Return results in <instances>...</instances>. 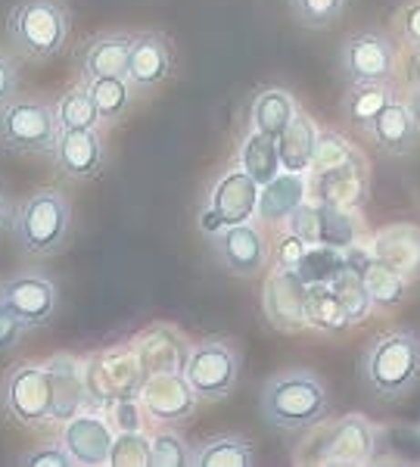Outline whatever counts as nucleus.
<instances>
[{"instance_id": "2", "label": "nucleus", "mask_w": 420, "mask_h": 467, "mask_svg": "<svg viewBox=\"0 0 420 467\" xmlns=\"http://www.w3.org/2000/svg\"><path fill=\"white\" fill-rule=\"evenodd\" d=\"M330 393L324 380L305 368L274 374L261 389V418L283 433H302L327 420Z\"/></svg>"}, {"instance_id": "34", "label": "nucleus", "mask_w": 420, "mask_h": 467, "mask_svg": "<svg viewBox=\"0 0 420 467\" xmlns=\"http://www.w3.org/2000/svg\"><path fill=\"white\" fill-rule=\"evenodd\" d=\"M290 10L299 26L330 28L346 10V0H290Z\"/></svg>"}, {"instance_id": "43", "label": "nucleus", "mask_w": 420, "mask_h": 467, "mask_svg": "<svg viewBox=\"0 0 420 467\" xmlns=\"http://www.w3.org/2000/svg\"><path fill=\"white\" fill-rule=\"evenodd\" d=\"M395 28H399V35L411 47H420V4L405 6L399 13V19H395Z\"/></svg>"}, {"instance_id": "32", "label": "nucleus", "mask_w": 420, "mask_h": 467, "mask_svg": "<svg viewBox=\"0 0 420 467\" xmlns=\"http://www.w3.org/2000/svg\"><path fill=\"white\" fill-rule=\"evenodd\" d=\"M56 116L63 131H75V128H100V112H97L91 94H87V85L69 88L56 103Z\"/></svg>"}, {"instance_id": "36", "label": "nucleus", "mask_w": 420, "mask_h": 467, "mask_svg": "<svg viewBox=\"0 0 420 467\" xmlns=\"http://www.w3.org/2000/svg\"><path fill=\"white\" fill-rule=\"evenodd\" d=\"M193 464V451L178 433H156L153 436V467H187Z\"/></svg>"}, {"instance_id": "4", "label": "nucleus", "mask_w": 420, "mask_h": 467, "mask_svg": "<svg viewBox=\"0 0 420 467\" xmlns=\"http://www.w3.org/2000/svg\"><path fill=\"white\" fill-rule=\"evenodd\" d=\"M6 37L22 57L47 63L69 41V10L63 0H19L6 13Z\"/></svg>"}, {"instance_id": "9", "label": "nucleus", "mask_w": 420, "mask_h": 467, "mask_svg": "<svg viewBox=\"0 0 420 467\" xmlns=\"http://www.w3.org/2000/svg\"><path fill=\"white\" fill-rule=\"evenodd\" d=\"M340 69L349 85H389L395 78V47L380 32L349 35L340 47Z\"/></svg>"}, {"instance_id": "46", "label": "nucleus", "mask_w": 420, "mask_h": 467, "mask_svg": "<svg viewBox=\"0 0 420 467\" xmlns=\"http://www.w3.org/2000/svg\"><path fill=\"white\" fill-rule=\"evenodd\" d=\"M408 109H411V119H415V125L420 128V88H411Z\"/></svg>"}, {"instance_id": "3", "label": "nucleus", "mask_w": 420, "mask_h": 467, "mask_svg": "<svg viewBox=\"0 0 420 467\" xmlns=\"http://www.w3.org/2000/svg\"><path fill=\"white\" fill-rule=\"evenodd\" d=\"M13 240L26 255L44 259L56 255L69 244L72 234V206L66 193L59 191H37L32 193L13 215Z\"/></svg>"}, {"instance_id": "26", "label": "nucleus", "mask_w": 420, "mask_h": 467, "mask_svg": "<svg viewBox=\"0 0 420 467\" xmlns=\"http://www.w3.org/2000/svg\"><path fill=\"white\" fill-rule=\"evenodd\" d=\"M299 112L296 100H292L290 90L283 88H265L256 94L252 100V128L261 134H271V138H281L283 131L290 128L292 116Z\"/></svg>"}, {"instance_id": "17", "label": "nucleus", "mask_w": 420, "mask_h": 467, "mask_svg": "<svg viewBox=\"0 0 420 467\" xmlns=\"http://www.w3.org/2000/svg\"><path fill=\"white\" fill-rule=\"evenodd\" d=\"M116 431H112L109 420H103L100 414H75L72 420H66L63 427V446L69 449L75 464L85 467H103L109 464V451Z\"/></svg>"}, {"instance_id": "47", "label": "nucleus", "mask_w": 420, "mask_h": 467, "mask_svg": "<svg viewBox=\"0 0 420 467\" xmlns=\"http://www.w3.org/2000/svg\"><path fill=\"white\" fill-rule=\"evenodd\" d=\"M408 81H411V88H420V47H417V54H415V59H411V69H408Z\"/></svg>"}, {"instance_id": "6", "label": "nucleus", "mask_w": 420, "mask_h": 467, "mask_svg": "<svg viewBox=\"0 0 420 467\" xmlns=\"http://www.w3.org/2000/svg\"><path fill=\"white\" fill-rule=\"evenodd\" d=\"M184 378L200 402H221L237 389L240 356L228 340H202L190 349Z\"/></svg>"}, {"instance_id": "38", "label": "nucleus", "mask_w": 420, "mask_h": 467, "mask_svg": "<svg viewBox=\"0 0 420 467\" xmlns=\"http://www.w3.org/2000/svg\"><path fill=\"white\" fill-rule=\"evenodd\" d=\"M290 234H296L299 240H305V244H321V206H312V202H302V206L296 209L290 218Z\"/></svg>"}, {"instance_id": "7", "label": "nucleus", "mask_w": 420, "mask_h": 467, "mask_svg": "<svg viewBox=\"0 0 420 467\" xmlns=\"http://www.w3.org/2000/svg\"><path fill=\"white\" fill-rule=\"evenodd\" d=\"M0 405L22 427H41L54 420L50 378L44 365H19L6 374L0 389Z\"/></svg>"}, {"instance_id": "30", "label": "nucleus", "mask_w": 420, "mask_h": 467, "mask_svg": "<svg viewBox=\"0 0 420 467\" xmlns=\"http://www.w3.org/2000/svg\"><path fill=\"white\" fill-rule=\"evenodd\" d=\"M256 464V446L243 436H219L193 451V467H250Z\"/></svg>"}, {"instance_id": "13", "label": "nucleus", "mask_w": 420, "mask_h": 467, "mask_svg": "<svg viewBox=\"0 0 420 467\" xmlns=\"http://www.w3.org/2000/svg\"><path fill=\"white\" fill-rule=\"evenodd\" d=\"M175 66L171 57V44L169 37L159 32H140L131 41V57H128V85L134 88V94H149L159 85H165Z\"/></svg>"}, {"instance_id": "27", "label": "nucleus", "mask_w": 420, "mask_h": 467, "mask_svg": "<svg viewBox=\"0 0 420 467\" xmlns=\"http://www.w3.org/2000/svg\"><path fill=\"white\" fill-rule=\"evenodd\" d=\"M358 275H362V284H364L367 296H371L374 308H384V312H389V308L405 303V296H408V277H402L393 265L374 259V255H371V262L358 271Z\"/></svg>"}, {"instance_id": "35", "label": "nucleus", "mask_w": 420, "mask_h": 467, "mask_svg": "<svg viewBox=\"0 0 420 467\" xmlns=\"http://www.w3.org/2000/svg\"><path fill=\"white\" fill-rule=\"evenodd\" d=\"M321 244L327 246L355 244V222L349 218V209H336L321 202Z\"/></svg>"}, {"instance_id": "1", "label": "nucleus", "mask_w": 420, "mask_h": 467, "mask_svg": "<svg viewBox=\"0 0 420 467\" xmlns=\"http://www.w3.org/2000/svg\"><path fill=\"white\" fill-rule=\"evenodd\" d=\"M358 378L380 402H399L420 387V337L415 330H386L364 346Z\"/></svg>"}, {"instance_id": "16", "label": "nucleus", "mask_w": 420, "mask_h": 467, "mask_svg": "<svg viewBox=\"0 0 420 467\" xmlns=\"http://www.w3.org/2000/svg\"><path fill=\"white\" fill-rule=\"evenodd\" d=\"M377 449V431L362 418V414H349L340 418L330 427L327 440L321 442L318 462L324 464H364L374 458Z\"/></svg>"}, {"instance_id": "8", "label": "nucleus", "mask_w": 420, "mask_h": 467, "mask_svg": "<svg viewBox=\"0 0 420 467\" xmlns=\"http://www.w3.org/2000/svg\"><path fill=\"white\" fill-rule=\"evenodd\" d=\"M259 191L261 184L250 171L230 169L219 178V184L209 193V206L200 218V228L206 234H215L228 224H243L256 215L259 209Z\"/></svg>"}, {"instance_id": "40", "label": "nucleus", "mask_w": 420, "mask_h": 467, "mask_svg": "<svg viewBox=\"0 0 420 467\" xmlns=\"http://www.w3.org/2000/svg\"><path fill=\"white\" fill-rule=\"evenodd\" d=\"M22 464L28 467H72V455L66 446H44V449H35L22 458Z\"/></svg>"}, {"instance_id": "29", "label": "nucleus", "mask_w": 420, "mask_h": 467, "mask_svg": "<svg viewBox=\"0 0 420 467\" xmlns=\"http://www.w3.org/2000/svg\"><path fill=\"white\" fill-rule=\"evenodd\" d=\"M85 85L103 122H118V119L128 116L131 100H134V88L128 85V78H122V75H107V78H91V81H85Z\"/></svg>"}, {"instance_id": "11", "label": "nucleus", "mask_w": 420, "mask_h": 467, "mask_svg": "<svg viewBox=\"0 0 420 467\" xmlns=\"http://www.w3.org/2000/svg\"><path fill=\"white\" fill-rule=\"evenodd\" d=\"M261 308H265L268 324L283 334L309 327V284L296 268L277 265L261 293Z\"/></svg>"}, {"instance_id": "31", "label": "nucleus", "mask_w": 420, "mask_h": 467, "mask_svg": "<svg viewBox=\"0 0 420 467\" xmlns=\"http://www.w3.org/2000/svg\"><path fill=\"white\" fill-rule=\"evenodd\" d=\"M389 100H393V88L389 85H352L346 100H343V109H346V119L352 125L367 128Z\"/></svg>"}, {"instance_id": "45", "label": "nucleus", "mask_w": 420, "mask_h": 467, "mask_svg": "<svg viewBox=\"0 0 420 467\" xmlns=\"http://www.w3.org/2000/svg\"><path fill=\"white\" fill-rule=\"evenodd\" d=\"M13 215H16V209L10 206V200L4 197V191H0V231L10 228L13 224Z\"/></svg>"}, {"instance_id": "22", "label": "nucleus", "mask_w": 420, "mask_h": 467, "mask_svg": "<svg viewBox=\"0 0 420 467\" xmlns=\"http://www.w3.org/2000/svg\"><path fill=\"white\" fill-rule=\"evenodd\" d=\"M131 41H134V35H125V32L91 37L87 47L81 50V75H85V81L107 78V75H122L125 78V72H128V57H131Z\"/></svg>"}, {"instance_id": "18", "label": "nucleus", "mask_w": 420, "mask_h": 467, "mask_svg": "<svg viewBox=\"0 0 420 467\" xmlns=\"http://www.w3.org/2000/svg\"><path fill=\"white\" fill-rule=\"evenodd\" d=\"M50 378V399H54V420H72L87 409V383L85 365L72 356H54L44 361Z\"/></svg>"}, {"instance_id": "25", "label": "nucleus", "mask_w": 420, "mask_h": 467, "mask_svg": "<svg viewBox=\"0 0 420 467\" xmlns=\"http://www.w3.org/2000/svg\"><path fill=\"white\" fill-rule=\"evenodd\" d=\"M314 150H318V128L302 109L292 116L287 131L277 138V153H281V169L305 175L314 162Z\"/></svg>"}, {"instance_id": "42", "label": "nucleus", "mask_w": 420, "mask_h": 467, "mask_svg": "<svg viewBox=\"0 0 420 467\" xmlns=\"http://www.w3.org/2000/svg\"><path fill=\"white\" fill-rule=\"evenodd\" d=\"M19 94V66L6 54H0V107L16 100Z\"/></svg>"}, {"instance_id": "24", "label": "nucleus", "mask_w": 420, "mask_h": 467, "mask_svg": "<svg viewBox=\"0 0 420 467\" xmlns=\"http://www.w3.org/2000/svg\"><path fill=\"white\" fill-rule=\"evenodd\" d=\"M318 200L324 206L352 209L364 200V165L358 160H349L336 169L318 171Z\"/></svg>"}, {"instance_id": "12", "label": "nucleus", "mask_w": 420, "mask_h": 467, "mask_svg": "<svg viewBox=\"0 0 420 467\" xmlns=\"http://www.w3.org/2000/svg\"><path fill=\"white\" fill-rule=\"evenodd\" d=\"M0 303L19 315L28 327H44L59 312V290L44 275H16L0 284Z\"/></svg>"}, {"instance_id": "5", "label": "nucleus", "mask_w": 420, "mask_h": 467, "mask_svg": "<svg viewBox=\"0 0 420 467\" xmlns=\"http://www.w3.org/2000/svg\"><path fill=\"white\" fill-rule=\"evenodd\" d=\"M63 134L56 107L44 100H10L0 107V147L19 156H54Z\"/></svg>"}, {"instance_id": "33", "label": "nucleus", "mask_w": 420, "mask_h": 467, "mask_svg": "<svg viewBox=\"0 0 420 467\" xmlns=\"http://www.w3.org/2000/svg\"><path fill=\"white\" fill-rule=\"evenodd\" d=\"M112 467H149L153 464V440H147L140 431H122L112 440L109 451Z\"/></svg>"}, {"instance_id": "20", "label": "nucleus", "mask_w": 420, "mask_h": 467, "mask_svg": "<svg viewBox=\"0 0 420 467\" xmlns=\"http://www.w3.org/2000/svg\"><path fill=\"white\" fill-rule=\"evenodd\" d=\"M371 255L393 265L402 277L417 281L420 277V228L417 224H393L374 237Z\"/></svg>"}, {"instance_id": "10", "label": "nucleus", "mask_w": 420, "mask_h": 467, "mask_svg": "<svg viewBox=\"0 0 420 467\" xmlns=\"http://www.w3.org/2000/svg\"><path fill=\"white\" fill-rule=\"evenodd\" d=\"M209 244H212L219 265L243 281L259 277L268 265V240L252 222L228 224V228L209 234Z\"/></svg>"}, {"instance_id": "21", "label": "nucleus", "mask_w": 420, "mask_h": 467, "mask_svg": "<svg viewBox=\"0 0 420 467\" xmlns=\"http://www.w3.org/2000/svg\"><path fill=\"white\" fill-rule=\"evenodd\" d=\"M187 358L190 349L171 327H153L138 340V361L144 374H184Z\"/></svg>"}, {"instance_id": "39", "label": "nucleus", "mask_w": 420, "mask_h": 467, "mask_svg": "<svg viewBox=\"0 0 420 467\" xmlns=\"http://www.w3.org/2000/svg\"><path fill=\"white\" fill-rule=\"evenodd\" d=\"M28 330H32V327H28L19 315H13L10 308L0 303V356H4V352H10V349H16Z\"/></svg>"}, {"instance_id": "44", "label": "nucleus", "mask_w": 420, "mask_h": 467, "mask_svg": "<svg viewBox=\"0 0 420 467\" xmlns=\"http://www.w3.org/2000/svg\"><path fill=\"white\" fill-rule=\"evenodd\" d=\"M305 250H309V244H305V240H299L296 234H290V237L281 240V255H277V265H281V268H296L299 259L305 255Z\"/></svg>"}, {"instance_id": "19", "label": "nucleus", "mask_w": 420, "mask_h": 467, "mask_svg": "<svg viewBox=\"0 0 420 467\" xmlns=\"http://www.w3.org/2000/svg\"><path fill=\"white\" fill-rule=\"evenodd\" d=\"M364 131L371 134L377 150H380V153H386V156L415 153V147L420 140V128L415 125V119H411L408 103H399L395 97L386 103L384 109H380V116L374 119Z\"/></svg>"}, {"instance_id": "23", "label": "nucleus", "mask_w": 420, "mask_h": 467, "mask_svg": "<svg viewBox=\"0 0 420 467\" xmlns=\"http://www.w3.org/2000/svg\"><path fill=\"white\" fill-rule=\"evenodd\" d=\"M305 187L309 184H305L302 175H296V171H281V175L274 181H268V184L259 191L256 215L268 224L287 222V218L305 202V193H309Z\"/></svg>"}, {"instance_id": "15", "label": "nucleus", "mask_w": 420, "mask_h": 467, "mask_svg": "<svg viewBox=\"0 0 420 467\" xmlns=\"http://www.w3.org/2000/svg\"><path fill=\"white\" fill-rule=\"evenodd\" d=\"M140 402L149 411V418L175 424V420L190 418L200 399L184 374H147L144 387H140Z\"/></svg>"}, {"instance_id": "37", "label": "nucleus", "mask_w": 420, "mask_h": 467, "mask_svg": "<svg viewBox=\"0 0 420 467\" xmlns=\"http://www.w3.org/2000/svg\"><path fill=\"white\" fill-rule=\"evenodd\" d=\"M349 160H352V150L340 134H330V131L318 134V150H314V162H312V165H318V171L336 169V165H343Z\"/></svg>"}, {"instance_id": "41", "label": "nucleus", "mask_w": 420, "mask_h": 467, "mask_svg": "<svg viewBox=\"0 0 420 467\" xmlns=\"http://www.w3.org/2000/svg\"><path fill=\"white\" fill-rule=\"evenodd\" d=\"M112 431H140V409L134 399H112Z\"/></svg>"}, {"instance_id": "14", "label": "nucleus", "mask_w": 420, "mask_h": 467, "mask_svg": "<svg viewBox=\"0 0 420 467\" xmlns=\"http://www.w3.org/2000/svg\"><path fill=\"white\" fill-rule=\"evenodd\" d=\"M50 160L59 169V175L69 181H91L107 165V147H103L97 128H75V131L59 134Z\"/></svg>"}, {"instance_id": "28", "label": "nucleus", "mask_w": 420, "mask_h": 467, "mask_svg": "<svg viewBox=\"0 0 420 467\" xmlns=\"http://www.w3.org/2000/svg\"><path fill=\"white\" fill-rule=\"evenodd\" d=\"M240 169L250 171L261 187H265L268 181H274L277 175H281L277 138H271V134H261L252 128V134H246L243 147H240Z\"/></svg>"}]
</instances>
